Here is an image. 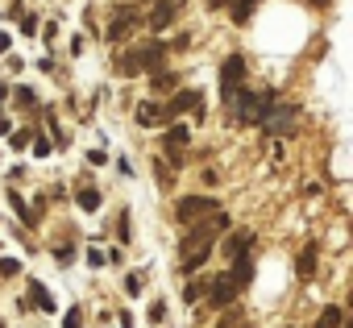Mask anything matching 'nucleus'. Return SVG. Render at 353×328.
Returning <instances> with one entry per match:
<instances>
[{"label": "nucleus", "mask_w": 353, "mask_h": 328, "mask_svg": "<svg viewBox=\"0 0 353 328\" xmlns=\"http://www.w3.org/2000/svg\"><path fill=\"white\" fill-rule=\"evenodd\" d=\"M63 328H83V311H79V307H71V311L63 316Z\"/></svg>", "instance_id": "obj_24"}, {"label": "nucleus", "mask_w": 353, "mask_h": 328, "mask_svg": "<svg viewBox=\"0 0 353 328\" xmlns=\"http://www.w3.org/2000/svg\"><path fill=\"white\" fill-rule=\"evenodd\" d=\"M216 212H221V204H216L212 196H183L179 204H174L179 225H200V221H208V216H216Z\"/></svg>", "instance_id": "obj_3"}, {"label": "nucleus", "mask_w": 353, "mask_h": 328, "mask_svg": "<svg viewBox=\"0 0 353 328\" xmlns=\"http://www.w3.org/2000/svg\"><path fill=\"white\" fill-rule=\"evenodd\" d=\"M241 79H245V59L241 54L225 59V67H221V100H237L241 96Z\"/></svg>", "instance_id": "obj_5"}, {"label": "nucleus", "mask_w": 353, "mask_h": 328, "mask_svg": "<svg viewBox=\"0 0 353 328\" xmlns=\"http://www.w3.org/2000/svg\"><path fill=\"white\" fill-rule=\"evenodd\" d=\"M17 270H21V262H17V258H0V274H5V278H13Z\"/></svg>", "instance_id": "obj_25"}, {"label": "nucleus", "mask_w": 353, "mask_h": 328, "mask_svg": "<svg viewBox=\"0 0 353 328\" xmlns=\"http://www.w3.org/2000/svg\"><path fill=\"white\" fill-rule=\"evenodd\" d=\"M258 125H262L270 137H283V133H291V129H295V108H287V104H279V100H274V104L262 112V121H258Z\"/></svg>", "instance_id": "obj_6"}, {"label": "nucleus", "mask_w": 353, "mask_h": 328, "mask_svg": "<svg viewBox=\"0 0 353 328\" xmlns=\"http://www.w3.org/2000/svg\"><path fill=\"white\" fill-rule=\"evenodd\" d=\"M9 200H13V208H17V216H21V221H26V225H34V212H30V204H26V200H21V196H17V192H13V196H9Z\"/></svg>", "instance_id": "obj_22"}, {"label": "nucleus", "mask_w": 353, "mask_h": 328, "mask_svg": "<svg viewBox=\"0 0 353 328\" xmlns=\"http://www.w3.org/2000/svg\"><path fill=\"white\" fill-rule=\"evenodd\" d=\"M225 229H229V216H225V212H216V216H208V221H200V225L188 229V237L179 241V266H183V274H188V270H200V266L208 262L212 241H216Z\"/></svg>", "instance_id": "obj_1"}, {"label": "nucleus", "mask_w": 353, "mask_h": 328, "mask_svg": "<svg viewBox=\"0 0 353 328\" xmlns=\"http://www.w3.org/2000/svg\"><path fill=\"white\" fill-rule=\"evenodd\" d=\"M250 278H254V258H250V249L245 254H237L233 258V270H229V283L241 291V287H250Z\"/></svg>", "instance_id": "obj_11"}, {"label": "nucleus", "mask_w": 353, "mask_h": 328, "mask_svg": "<svg viewBox=\"0 0 353 328\" xmlns=\"http://www.w3.org/2000/svg\"><path fill=\"white\" fill-rule=\"evenodd\" d=\"M170 88H179V75L174 71H154V92H170Z\"/></svg>", "instance_id": "obj_19"}, {"label": "nucleus", "mask_w": 353, "mask_h": 328, "mask_svg": "<svg viewBox=\"0 0 353 328\" xmlns=\"http://www.w3.org/2000/svg\"><path fill=\"white\" fill-rule=\"evenodd\" d=\"M137 21H141V17H137V9H129V5H125V9H117V13H112V21H108V42H121L125 34H133V25H137Z\"/></svg>", "instance_id": "obj_10"}, {"label": "nucleus", "mask_w": 353, "mask_h": 328, "mask_svg": "<svg viewBox=\"0 0 353 328\" xmlns=\"http://www.w3.org/2000/svg\"><path fill=\"white\" fill-rule=\"evenodd\" d=\"M162 59H166V46L162 42H141V46H133V50H125L121 59H117V71L129 79V75H141V71H162Z\"/></svg>", "instance_id": "obj_2"}, {"label": "nucleus", "mask_w": 353, "mask_h": 328, "mask_svg": "<svg viewBox=\"0 0 353 328\" xmlns=\"http://www.w3.org/2000/svg\"><path fill=\"white\" fill-rule=\"evenodd\" d=\"M30 141H34V133H30V129H17V133H9V145H13L17 154H21V150H26Z\"/></svg>", "instance_id": "obj_21"}, {"label": "nucleus", "mask_w": 353, "mask_h": 328, "mask_svg": "<svg viewBox=\"0 0 353 328\" xmlns=\"http://www.w3.org/2000/svg\"><path fill=\"white\" fill-rule=\"evenodd\" d=\"M30 145H34V158H46V154H50V141H46V137H38V141H30Z\"/></svg>", "instance_id": "obj_28"}, {"label": "nucleus", "mask_w": 353, "mask_h": 328, "mask_svg": "<svg viewBox=\"0 0 353 328\" xmlns=\"http://www.w3.org/2000/svg\"><path fill=\"white\" fill-rule=\"evenodd\" d=\"M262 5V0H229V9H233V21L237 25H245L250 17H254V9Z\"/></svg>", "instance_id": "obj_14"}, {"label": "nucleus", "mask_w": 353, "mask_h": 328, "mask_svg": "<svg viewBox=\"0 0 353 328\" xmlns=\"http://www.w3.org/2000/svg\"><path fill=\"white\" fill-rule=\"evenodd\" d=\"M21 34H38V17H26L21 21Z\"/></svg>", "instance_id": "obj_30"}, {"label": "nucleus", "mask_w": 353, "mask_h": 328, "mask_svg": "<svg viewBox=\"0 0 353 328\" xmlns=\"http://www.w3.org/2000/svg\"><path fill=\"white\" fill-rule=\"evenodd\" d=\"M295 270H299V278H312V274H316V245H312V241L303 245V254H299Z\"/></svg>", "instance_id": "obj_15"}, {"label": "nucleus", "mask_w": 353, "mask_h": 328, "mask_svg": "<svg viewBox=\"0 0 353 328\" xmlns=\"http://www.w3.org/2000/svg\"><path fill=\"white\" fill-rule=\"evenodd\" d=\"M9 46H13V38H9L5 30H0V54H9Z\"/></svg>", "instance_id": "obj_33"}, {"label": "nucleus", "mask_w": 353, "mask_h": 328, "mask_svg": "<svg viewBox=\"0 0 353 328\" xmlns=\"http://www.w3.org/2000/svg\"><path fill=\"white\" fill-rule=\"evenodd\" d=\"M75 204H79L83 212H96V208H100V187H92V183H83V187L75 192Z\"/></svg>", "instance_id": "obj_13"}, {"label": "nucleus", "mask_w": 353, "mask_h": 328, "mask_svg": "<svg viewBox=\"0 0 353 328\" xmlns=\"http://www.w3.org/2000/svg\"><path fill=\"white\" fill-rule=\"evenodd\" d=\"M341 320H345V311L332 303V307H324V311H320V320H316L312 328H341Z\"/></svg>", "instance_id": "obj_18"}, {"label": "nucleus", "mask_w": 353, "mask_h": 328, "mask_svg": "<svg viewBox=\"0 0 353 328\" xmlns=\"http://www.w3.org/2000/svg\"><path fill=\"white\" fill-rule=\"evenodd\" d=\"M188 108H192V112H200V92H192V88H188V92H179L166 108H158V121H174V116H183Z\"/></svg>", "instance_id": "obj_9"}, {"label": "nucleus", "mask_w": 353, "mask_h": 328, "mask_svg": "<svg viewBox=\"0 0 353 328\" xmlns=\"http://www.w3.org/2000/svg\"><path fill=\"white\" fill-rule=\"evenodd\" d=\"M88 262H92V266H104V262H108V258H104V254H100V249H88Z\"/></svg>", "instance_id": "obj_31"}, {"label": "nucleus", "mask_w": 353, "mask_h": 328, "mask_svg": "<svg viewBox=\"0 0 353 328\" xmlns=\"http://www.w3.org/2000/svg\"><path fill=\"white\" fill-rule=\"evenodd\" d=\"M133 116H137V125H141V129H154V121H158V104H154V100H141Z\"/></svg>", "instance_id": "obj_16"}, {"label": "nucleus", "mask_w": 353, "mask_h": 328, "mask_svg": "<svg viewBox=\"0 0 353 328\" xmlns=\"http://www.w3.org/2000/svg\"><path fill=\"white\" fill-rule=\"evenodd\" d=\"M287 328H291V324H287Z\"/></svg>", "instance_id": "obj_39"}, {"label": "nucleus", "mask_w": 353, "mask_h": 328, "mask_svg": "<svg viewBox=\"0 0 353 328\" xmlns=\"http://www.w3.org/2000/svg\"><path fill=\"white\" fill-rule=\"evenodd\" d=\"M13 133V125H9V116H0V137H9Z\"/></svg>", "instance_id": "obj_34"}, {"label": "nucleus", "mask_w": 353, "mask_h": 328, "mask_svg": "<svg viewBox=\"0 0 353 328\" xmlns=\"http://www.w3.org/2000/svg\"><path fill=\"white\" fill-rule=\"evenodd\" d=\"M30 299H34V307H42V311H54V299H50V291H46L42 283H30Z\"/></svg>", "instance_id": "obj_17"}, {"label": "nucleus", "mask_w": 353, "mask_h": 328, "mask_svg": "<svg viewBox=\"0 0 353 328\" xmlns=\"http://www.w3.org/2000/svg\"><path fill=\"white\" fill-rule=\"evenodd\" d=\"M183 13V0H154V9H150V17H145V25L154 30V34H162L166 25H174V17Z\"/></svg>", "instance_id": "obj_7"}, {"label": "nucleus", "mask_w": 353, "mask_h": 328, "mask_svg": "<svg viewBox=\"0 0 353 328\" xmlns=\"http://www.w3.org/2000/svg\"><path fill=\"white\" fill-rule=\"evenodd\" d=\"M162 316H166V307H162V303H150V324H154V320H162Z\"/></svg>", "instance_id": "obj_32"}, {"label": "nucleus", "mask_w": 353, "mask_h": 328, "mask_svg": "<svg viewBox=\"0 0 353 328\" xmlns=\"http://www.w3.org/2000/svg\"><path fill=\"white\" fill-rule=\"evenodd\" d=\"M188 141H192V129H188V125H170V129H166L162 145H166V158L174 162V167H183V150H188Z\"/></svg>", "instance_id": "obj_8"}, {"label": "nucleus", "mask_w": 353, "mask_h": 328, "mask_svg": "<svg viewBox=\"0 0 353 328\" xmlns=\"http://www.w3.org/2000/svg\"><path fill=\"white\" fill-rule=\"evenodd\" d=\"M204 291H208V283H188V291H183V303H196Z\"/></svg>", "instance_id": "obj_23"}, {"label": "nucleus", "mask_w": 353, "mask_h": 328, "mask_svg": "<svg viewBox=\"0 0 353 328\" xmlns=\"http://www.w3.org/2000/svg\"><path fill=\"white\" fill-rule=\"evenodd\" d=\"M270 104H274V92H245V96L237 100V121H241V125H258Z\"/></svg>", "instance_id": "obj_4"}, {"label": "nucleus", "mask_w": 353, "mask_h": 328, "mask_svg": "<svg viewBox=\"0 0 353 328\" xmlns=\"http://www.w3.org/2000/svg\"><path fill=\"white\" fill-rule=\"evenodd\" d=\"M125 287H129V295H141V274H129Z\"/></svg>", "instance_id": "obj_29"}, {"label": "nucleus", "mask_w": 353, "mask_h": 328, "mask_svg": "<svg viewBox=\"0 0 353 328\" xmlns=\"http://www.w3.org/2000/svg\"><path fill=\"white\" fill-rule=\"evenodd\" d=\"M307 5H328V0H307Z\"/></svg>", "instance_id": "obj_37"}, {"label": "nucleus", "mask_w": 353, "mask_h": 328, "mask_svg": "<svg viewBox=\"0 0 353 328\" xmlns=\"http://www.w3.org/2000/svg\"><path fill=\"white\" fill-rule=\"evenodd\" d=\"M254 245V233H233V241H229V258H237V254H245Z\"/></svg>", "instance_id": "obj_20"}, {"label": "nucleus", "mask_w": 353, "mask_h": 328, "mask_svg": "<svg viewBox=\"0 0 353 328\" xmlns=\"http://www.w3.org/2000/svg\"><path fill=\"white\" fill-rule=\"evenodd\" d=\"M341 328H345V324H341Z\"/></svg>", "instance_id": "obj_38"}, {"label": "nucleus", "mask_w": 353, "mask_h": 328, "mask_svg": "<svg viewBox=\"0 0 353 328\" xmlns=\"http://www.w3.org/2000/svg\"><path fill=\"white\" fill-rule=\"evenodd\" d=\"M237 295H241V291H237V287L229 283V274H221V278H212V303H216V307H225V303H233Z\"/></svg>", "instance_id": "obj_12"}, {"label": "nucleus", "mask_w": 353, "mask_h": 328, "mask_svg": "<svg viewBox=\"0 0 353 328\" xmlns=\"http://www.w3.org/2000/svg\"><path fill=\"white\" fill-rule=\"evenodd\" d=\"M17 104H21V108H34V104H38L34 88H21V92H17Z\"/></svg>", "instance_id": "obj_26"}, {"label": "nucleus", "mask_w": 353, "mask_h": 328, "mask_svg": "<svg viewBox=\"0 0 353 328\" xmlns=\"http://www.w3.org/2000/svg\"><path fill=\"white\" fill-rule=\"evenodd\" d=\"M5 96H9V88H5V83H0V100H5Z\"/></svg>", "instance_id": "obj_36"}, {"label": "nucleus", "mask_w": 353, "mask_h": 328, "mask_svg": "<svg viewBox=\"0 0 353 328\" xmlns=\"http://www.w3.org/2000/svg\"><path fill=\"white\" fill-rule=\"evenodd\" d=\"M221 5H229V0H208V9H221Z\"/></svg>", "instance_id": "obj_35"}, {"label": "nucleus", "mask_w": 353, "mask_h": 328, "mask_svg": "<svg viewBox=\"0 0 353 328\" xmlns=\"http://www.w3.org/2000/svg\"><path fill=\"white\" fill-rule=\"evenodd\" d=\"M117 237H121V245L129 241V212H121V221H117Z\"/></svg>", "instance_id": "obj_27"}]
</instances>
